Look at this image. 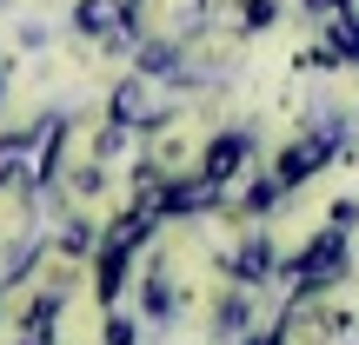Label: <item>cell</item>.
Returning <instances> with one entry per match:
<instances>
[{
	"label": "cell",
	"instance_id": "9",
	"mask_svg": "<svg viewBox=\"0 0 359 345\" xmlns=\"http://www.w3.org/2000/svg\"><path fill=\"white\" fill-rule=\"evenodd\" d=\"M107 345H133V325H127V319H114V325H107Z\"/></svg>",
	"mask_w": 359,
	"mask_h": 345
},
{
	"label": "cell",
	"instance_id": "2",
	"mask_svg": "<svg viewBox=\"0 0 359 345\" xmlns=\"http://www.w3.org/2000/svg\"><path fill=\"white\" fill-rule=\"evenodd\" d=\"M333 153V127H320L313 140H299V146H286V160H280V186H299L306 173H320V160Z\"/></svg>",
	"mask_w": 359,
	"mask_h": 345
},
{
	"label": "cell",
	"instance_id": "1",
	"mask_svg": "<svg viewBox=\"0 0 359 345\" xmlns=\"http://www.w3.org/2000/svg\"><path fill=\"white\" fill-rule=\"evenodd\" d=\"M339 266H346V232H320V239L306 246V253H299V279L306 286H333L339 279Z\"/></svg>",
	"mask_w": 359,
	"mask_h": 345
},
{
	"label": "cell",
	"instance_id": "7",
	"mask_svg": "<svg viewBox=\"0 0 359 345\" xmlns=\"http://www.w3.org/2000/svg\"><path fill=\"white\" fill-rule=\"evenodd\" d=\"M273 20V0H246V27H266Z\"/></svg>",
	"mask_w": 359,
	"mask_h": 345
},
{
	"label": "cell",
	"instance_id": "6",
	"mask_svg": "<svg viewBox=\"0 0 359 345\" xmlns=\"http://www.w3.org/2000/svg\"><path fill=\"white\" fill-rule=\"evenodd\" d=\"M266 246H253V253H240V279H266Z\"/></svg>",
	"mask_w": 359,
	"mask_h": 345
},
{
	"label": "cell",
	"instance_id": "4",
	"mask_svg": "<svg viewBox=\"0 0 359 345\" xmlns=\"http://www.w3.org/2000/svg\"><path fill=\"white\" fill-rule=\"evenodd\" d=\"M240 160H246V133H226V140H213V153H206V179L240 173Z\"/></svg>",
	"mask_w": 359,
	"mask_h": 345
},
{
	"label": "cell",
	"instance_id": "5",
	"mask_svg": "<svg viewBox=\"0 0 359 345\" xmlns=\"http://www.w3.org/2000/svg\"><path fill=\"white\" fill-rule=\"evenodd\" d=\"M140 106H147V87H140V80H127V87H120L114 93V120H120V127H140Z\"/></svg>",
	"mask_w": 359,
	"mask_h": 345
},
{
	"label": "cell",
	"instance_id": "3",
	"mask_svg": "<svg viewBox=\"0 0 359 345\" xmlns=\"http://www.w3.org/2000/svg\"><path fill=\"white\" fill-rule=\"evenodd\" d=\"M133 7H140V0H87V7H80V27H87L93 40H114L120 27L133 20Z\"/></svg>",
	"mask_w": 359,
	"mask_h": 345
},
{
	"label": "cell",
	"instance_id": "8",
	"mask_svg": "<svg viewBox=\"0 0 359 345\" xmlns=\"http://www.w3.org/2000/svg\"><path fill=\"white\" fill-rule=\"evenodd\" d=\"M306 13H320V20H333V13H346V0H306Z\"/></svg>",
	"mask_w": 359,
	"mask_h": 345
}]
</instances>
